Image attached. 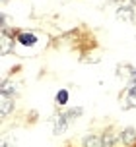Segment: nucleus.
Instances as JSON below:
<instances>
[{"label": "nucleus", "mask_w": 136, "mask_h": 147, "mask_svg": "<svg viewBox=\"0 0 136 147\" xmlns=\"http://www.w3.org/2000/svg\"><path fill=\"white\" fill-rule=\"evenodd\" d=\"M16 43H18V47H23V49H35L39 45V35L35 31L22 29L16 33Z\"/></svg>", "instance_id": "nucleus-1"}, {"label": "nucleus", "mask_w": 136, "mask_h": 147, "mask_svg": "<svg viewBox=\"0 0 136 147\" xmlns=\"http://www.w3.org/2000/svg\"><path fill=\"white\" fill-rule=\"evenodd\" d=\"M115 18H117L119 22H124V23H134L136 22V8L132 6L130 2H124L121 6H117Z\"/></svg>", "instance_id": "nucleus-2"}, {"label": "nucleus", "mask_w": 136, "mask_h": 147, "mask_svg": "<svg viewBox=\"0 0 136 147\" xmlns=\"http://www.w3.org/2000/svg\"><path fill=\"white\" fill-rule=\"evenodd\" d=\"M68 128H70V120L66 118L64 110L54 112V116H53V134H54V136H62V134H66Z\"/></svg>", "instance_id": "nucleus-3"}, {"label": "nucleus", "mask_w": 136, "mask_h": 147, "mask_svg": "<svg viewBox=\"0 0 136 147\" xmlns=\"http://www.w3.org/2000/svg\"><path fill=\"white\" fill-rule=\"evenodd\" d=\"M16 35H10V33H0V52H2V56H8V54H12L16 51Z\"/></svg>", "instance_id": "nucleus-4"}, {"label": "nucleus", "mask_w": 136, "mask_h": 147, "mask_svg": "<svg viewBox=\"0 0 136 147\" xmlns=\"http://www.w3.org/2000/svg\"><path fill=\"white\" fill-rule=\"evenodd\" d=\"M119 143L122 147H136V128L126 126L119 132Z\"/></svg>", "instance_id": "nucleus-5"}, {"label": "nucleus", "mask_w": 136, "mask_h": 147, "mask_svg": "<svg viewBox=\"0 0 136 147\" xmlns=\"http://www.w3.org/2000/svg\"><path fill=\"white\" fill-rule=\"evenodd\" d=\"M14 110H16V99L0 93V114H2V118H8Z\"/></svg>", "instance_id": "nucleus-6"}, {"label": "nucleus", "mask_w": 136, "mask_h": 147, "mask_svg": "<svg viewBox=\"0 0 136 147\" xmlns=\"http://www.w3.org/2000/svg\"><path fill=\"white\" fill-rule=\"evenodd\" d=\"M122 109L130 110L136 109V87H126L124 89V95H122Z\"/></svg>", "instance_id": "nucleus-7"}, {"label": "nucleus", "mask_w": 136, "mask_h": 147, "mask_svg": "<svg viewBox=\"0 0 136 147\" xmlns=\"http://www.w3.org/2000/svg\"><path fill=\"white\" fill-rule=\"evenodd\" d=\"M80 147H105L103 145V136L101 134H88V136H84Z\"/></svg>", "instance_id": "nucleus-8"}, {"label": "nucleus", "mask_w": 136, "mask_h": 147, "mask_svg": "<svg viewBox=\"0 0 136 147\" xmlns=\"http://www.w3.org/2000/svg\"><path fill=\"white\" fill-rule=\"evenodd\" d=\"M0 93L4 95H10V97H18V83L14 81H8V80H2V85H0Z\"/></svg>", "instance_id": "nucleus-9"}, {"label": "nucleus", "mask_w": 136, "mask_h": 147, "mask_svg": "<svg viewBox=\"0 0 136 147\" xmlns=\"http://www.w3.org/2000/svg\"><path fill=\"white\" fill-rule=\"evenodd\" d=\"M68 99H70V91H68V89H58L56 95H54V105L62 109V107L68 105Z\"/></svg>", "instance_id": "nucleus-10"}, {"label": "nucleus", "mask_w": 136, "mask_h": 147, "mask_svg": "<svg viewBox=\"0 0 136 147\" xmlns=\"http://www.w3.org/2000/svg\"><path fill=\"white\" fill-rule=\"evenodd\" d=\"M64 114H66V118L70 120V124H72V122H76V120L84 114V109H82V107H72V109L64 110Z\"/></svg>", "instance_id": "nucleus-11"}, {"label": "nucleus", "mask_w": 136, "mask_h": 147, "mask_svg": "<svg viewBox=\"0 0 136 147\" xmlns=\"http://www.w3.org/2000/svg\"><path fill=\"white\" fill-rule=\"evenodd\" d=\"M126 70H129V85L126 87H136V68L126 66Z\"/></svg>", "instance_id": "nucleus-12"}, {"label": "nucleus", "mask_w": 136, "mask_h": 147, "mask_svg": "<svg viewBox=\"0 0 136 147\" xmlns=\"http://www.w3.org/2000/svg\"><path fill=\"white\" fill-rule=\"evenodd\" d=\"M2 147H16V140L14 138H4L2 140Z\"/></svg>", "instance_id": "nucleus-13"}, {"label": "nucleus", "mask_w": 136, "mask_h": 147, "mask_svg": "<svg viewBox=\"0 0 136 147\" xmlns=\"http://www.w3.org/2000/svg\"><path fill=\"white\" fill-rule=\"evenodd\" d=\"M6 2H8V0H2V4H6Z\"/></svg>", "instance_id": "nucleus-14"}]
</instances>
